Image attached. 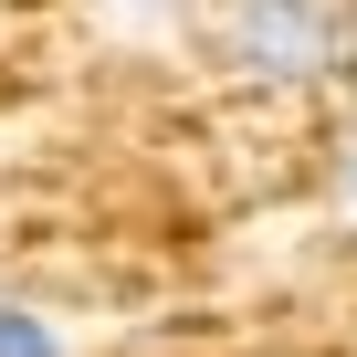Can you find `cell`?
I'll return each instance as SVG.
<instances>
[{
  "mask_svg": "<svg viewBox=\"0 0 357 357\" xmlns=\"http://www.w3.org/2000/svg\"><path fill=\"white\" fill-rule=\"evenodd\" d=\"M221 53L252 84H315V74L347 63V0H231Z\"/></svg>",
  "mask_w": 357,
  "mask_h": 357,
  "instance_id": "6da1fadb",
  "label": "cell"
},
{
  "mask_svg": "<svg viewBox=\"0 0 357 357\" xmlns=\"http://www.w3.org/2000/svg\"><path fill=\"white\" fill-rule=\"evenodd\" d=\"M0 357H53V336H43L32 315H0Z\"/></svg>",
  "mask_w": 357,
  "mask_h": 357,
  "instance_id": "7a4b0ae2",
  "label": "cell"
}]
</instances>
